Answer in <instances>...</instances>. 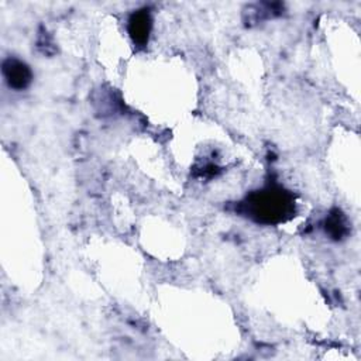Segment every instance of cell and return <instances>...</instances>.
<instances>
[{
    "mask_svg": "<svg viewBox=\"0 0 361 361\" xmlns=\"http://www.w3.org/2000/svg\"><path fill=\"white\" fill-rule=\"evenodd\" d=\"M251 203L254 207V213L258 216V219H267L268 221L281 219V214L286 210L289 204L283 195L275 190H267L265 193L255 196Z\"/></svg>",
    "mask_w": 361,
    "mask_h": 361,
    "instance_id": "1",
    "label": "cell"
},
{
    "mask_svg": "<svg viewBox=\"0 0 361 361\" xmlns=\"http://www.w3.org/2000/svg\"><path fill=\"white\" fill-rule=\"evenodd\" d=\"M3 72L6 80L14 89H24L31 80V71L28 66L16 59H7L3 65Z\"/></svg>",
    "mask_w": 361,
    "mask_h": 361,
    "instance_id": "2",
    "label": "cell"
},
{
    "mask_svg": "<svg viewBox=\"0 0 361 361\" xmlns=\"http://www.w3.org/2000/svg\"><path fill=\"white\" fill-rule=\"evenodd\" d=\"M149 17L145 13H138L134 14L130 20V34L133 39L138 44H144L148 39V32H149Z\"/></svg>",
    "mask_w": 361,
    "mask_h": 361,
    "instance_id": "3",
    "label": "cell"
}]
</instances>
